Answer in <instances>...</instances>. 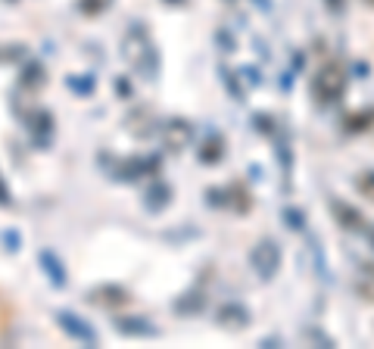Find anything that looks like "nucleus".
<instances>
[{
	"instance_id": "6",
	"label": "nucleus",
	"mask_w": 374,
	"mask_h": 349,
	"mask_svg": "<svg viewBox=\"0 0 374 349\" xmlns=\"http://www.w3.org/2000/svg\"><path fill=\"white\" fill-rule=\"evenodd\" d=\"M0 206H10V191H6L4 178H0Z\"/></svg>"
},
{
	"instance_id": "5",
	"label": "nucleus",
	"mask_w": 374,
	"mask_h": 349,
	"mask_svg": "<svg viewBox=\"0 0 374 349\" xmlns=\"http://www.w3.org/2000/svg\"><path fill=\"white\" fill-rule=\"evenodd\" d=\"M256 265H259V268H262V265H266V268L275 265V246H271V243L262 246V250L256 253Z\"/></svg>"
},
{
	"instance_id": "1",
	"label": "nucleus",
	"mask_w": 374,
	"mask_h": 349,
	"mask_svg": "<svg viewBox=\"0 0 374 349\" xmlns=\"http://www.w3.org/2000/svg\"><path fill=\"white\" fill-rule=\"evenodd\" d=\"M56 321H59V328L66 330V334H72L75 340H81V343H88V346H97V334L84 325V321L79 318V315H72V312H59L56 315Z\"/></svg>"
},
{
	"instance_id": "2",
	"label": "nucleus",
	"mask_w": 374,
	"mask_h": 349,
	"mask_svg": "<svg viewBox=\"0 0 374 349\" xmlns=\"http://www.w3.org/2000/svg\"><path fill=\"white\" fill-rule=\"evenodd\" d=\"M131 296L122 290V287H97V290L91 293V303H100V305H122V303H128Z\"/></svg>"
},
{
	"instance_id": "4",
	"label": "nucleus",
	"mask_w": 374,
	"mask_h": 349,
	"mask_svg": "<svg viewBox=\"0 0 374 349\" xmlns=\"http://www.w3.org/2000/svg\"><path fill=\"white\" fill-rule=\"evenodd\" d=\"M118 330H122V334H128V337H153L156 334V328H150V325H143V318H138V325H128V318H122L118 321Z\"/></svg>"
},
{
	"instance_id": "3",
	"label": "nucleus",
	"mask_w": 374,
	"mask_h": 349,
	"mask_svg": "<svg viewBox=\"0 0 374 349\" xmlns=\"http://www.w3.org/2000/svg\"><path fill=\"white\" fill-rule=\"evenodd\" d=\"M38 259H41V265L47 268V278L54 280L56 287H59V284H66V268H63V265H59V262H56V256H54V253H50V250H44V253H41Z\"/></svg>"
}]
</instances>
